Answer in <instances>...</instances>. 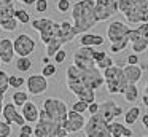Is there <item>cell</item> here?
<instances>
[{
  "label": "cell",
  "mask_w": 148,
  "mask_h": 137,
  "mask_svg": "<svg viewBox=\"0 0 148 137\" xmlns=\"http://www.w3.org/2000/svg\"><path fill=\"white\" fill-rule=\"evenodd\" d=\"M0 65H2V61H0Z\"/></svg>",
  "instance_id": "cell-56"
},
{
  "label": "cell",
  "mask_w": 148,
  "mask_h": 137,
  "mask_svg": "<svg viewBox=\"0 0 148 137\" xmlns=\"http://www.w3.org/2000/svg\"><path fill=\"white\" fill-rule=\"evenodd\" d=\"M123 96H124L126 102H129V104L137 102V99H138V88H137V85H127V88L124 89Z\"/></svg>",
  "instance_id": "cell-25"
},
{
  "label": "cell",
  "mask_w": 148,
  "mask_h": 137,
  "mask_svg": "<svg viewBox=\"0 0 148 137\" xmlns=\"http://www.w3.org/2000/svg\"><path fill=\"white\" fill-rule=\"evenodd\" d=\"M126 124L119 123V121L113 120L112 123H108V131L112 134V137H123V129H124Z\"/></svg>",
  "instance_id": "cell-28"
},
{
  "label": "cell",
  "mask_w": 148,
  "mask_h": 137,
  "mask_svg": "<svg viewBox=\"0 0 148 137\" xmlns=\"http://www.w3.org/2000/svg\"><path fill=\"white\" fill-rule=\"evenodd\" d=\"M72 19H73V29L78 35L92 29L97 24L94 0H78L72 6Z\"/></svg>",
  "instance_id": "cell-1"
},
{
  "label": "cell",
  "mask_w": 148,
  "mask_h": 137,
  "mask_svg": "<svg viewBox=\"0 0 148 137\" xmlns=\"http://www.w3.org/2000/svg\"><path fill=\"white\" fill-rule=\"evenodd\" d=\"M84 124H86V120H84L83 113H78V112H75V110H69L67 118L62 121V127L67 131V134L83 131Z\"/></svg>",
  "instance_id": "cell-14"
},
{
  "label": "cell",
  "mask_w": 148,
  "mask_h": 137,
  "mask_svg": "<svg viewBox=\"0 0 148 137\" xmlns=\"http://www.w3.org/2000/svg\"><path fill=\"white\" fill-rule=\"evenodd\" d=\"M102 75L107 85V91L110 94H123L129 85L124 76V72H123V67L118 64H113L108 69L102 70Z\"/></svg>",
  "instance_id": "cell-4"
},
{
  "label": "cell",
  "mask_w": 148,
  "mask_h": 137,
  "mask_svg": "<svg viewBox=\"0 0 148 137\" xmlns=\"http://www.w3.org/2000/svg\"><path fill=\"white\" fill-rule=\"evenodd\" d=\"M77 35L78 34L75 32L73 24H72L70 21H62V22H59V30H58V35H56L54 41H58V43H61L62 46H64L65 43H70Z\"/></svg>",
  "instance_id": "cell-18"
},
{
  "label": "cell",
  "mask_w": 148,
  "mask_h": 137,
  "mask_svg": "<svg viewBox=\"0 0 148 137\" xmlns=\"http://www.w3.org/2000/svg\"><path fill=\"white\" fill-rule=\"evenodd\" d=\"M24 76H19V75H10V88L13 89H21L24 86Z\"/></svg>",
  "instance_id": "cell-31"
},
{
  "label": "cell",
  "mask_w": 148,
  "mask_h": 137,
  "mask_svg": "<svg viewBox=\"0 0 148 137\" xmlns=\"http://www.w3.org/2000/svg\"><path fill=\"white\" fill-rule=\"evenodd\" d=\"M113 64H115V61H113L112 57H110L108 54H107V56L103 57L102 61H99V62L96 64V67H97L99 70H105V69H108L110 65H113Z\"/></svg>",
  "instance_id": "cell-36"
},
{
  "label": "cell",
  "mask_w": 148,
  "mask_h": 137,
  "mask_svg": "<svg viewBox=\"0 0 148 137\" xmlns=\"http://www.w3.org/2000/svg\"><path fill=\"white\" fill-rule=\"evenodd\" d=\"M94 10H96L97 22L107 21L113 18L118 11V2L116 0H94Z\"/></svg>",
  "instance_id": "cell-9"
},
{
  "label": "cell",
  "mask_w": 148,
  "mask_h": 137,
  "mask_svg": "<svg viewBox=\"0 0 148 137\" xmlns=\"http://www.w3.org/2000/svg\"><path fill=\"white\" fill-rule=\"evenodd\" d=\"M5 97V94H0V101H2V99H3Z\"/></svg>",
  "instance_id": "cell-53"
},
{
  "label": "cell",
  "mask_w": 148,
  "mask_h": 137,
  "mask_svg": "<svg viewBox=\"0 0 148 137\" xmlns=\"http://www.w3.org/2000/svg\"><path fill=\"white\" fill-rule=\"evenodd\" d=\"M88 113L89 115H96L97 112H99V104L97 102H91V104H88Z\"/></svg>",
  "instance_id": "cell-42"
},
{
  "label": "cell",
  "mask_w": 148,
  "mask_h": 137,
  "mask_svg": "<svg viewBox=\"0 0 148 137\" xmlns=\"http://www.w3.org/2000/svg\"><path fill=\"white\" fill-rule=\"evenodd\" d=\"M142 124H143L145 129H148V113H143V115H142Z\"/></svg>",
  "instance_id": "cell-46"
},
{
  "label": "cell",
  "mask_w": 148,
  "mask_h": 137,
  "mask_svg": "<svg viewBox=\"0 0 148 137\" xmlns=\"http://www.w3.org/2000/svg\"><path fill=\"white\" fill-rule=\"evenodd\" d=\"M53 59H54V64H62L65 59H67V51L61 48V50H59L54 56H53Z\"/></svg>",
  "instance_id": "cell-41"
},
{
  "label": "cell",
  "mask_w": 148,
  "mask_h": 137,
  "mask_svg": "<svg viewBox=\"0 0 148 137\" xmlns=\"http://www.w3.org/2000/svg\"><path fill=\"white\" fill-rule=\"evenodd\" d=\"M37 41L35 38H32L29 34H19L16 38L13 40V48H14V54L21 57L30 56L35 51Z\"/></svg>",
  "instance_id": "cell-10"
},
{
  "label": "cell",
  "mask_w": 148,
  "mask_h": 137,
  "mask_svg": "<svg viewBox=\"0 0 148 137\" xmlns=\"http://www.w3.org/2000/svg\"><path fill=\"white\" fill-rule=\"evenodd\" d=\"M13 134V127L11 124H8L7 121L0 120V137H10Z\"/></svg>",
  "instance_id": "cell-33"
},
{
  "label": "cell",
  "mask_w": 148,
  "mask_h": 137,
  "mask_svg": "<svg viewBox=\"0 0 148 137\" xmlns=\"http://www.w3.org/2000/svg\"><path fill=\"white\" fill-rule=\"evenodd\" d=\"M65 83H67L69 91L77 96L78 101L88 102V104L96 102V91H94V89L88 88V86L81 85V83H78V81H65Z\"/></svg>",
  "instance_id": "cell-13"
},
{
  "label": "cell",
  "mask_w": 148,
  "mask_h": 137,
  "mask_svg": "<svg viewBox=\"0 0 148 137\" xmlns=\"http://www.w3.org/2000/svg\"><path fill=\"white\" fill-rule=\"evenodd\" d=\"M65 81H78L81 85L88 86L91 89H99L102 85H105V80H103V75L97 67H91V69H78L73 64L67 67L65 70Z\"/></svg>",
  "instance_id": "cell-2"
},
{
  "label": "cell",
  "mask_w": 148,
  "mask_h": 137,
  "mask_svg": "<svg viewBox=\"0 0 148 137\" xmlns=\"http://www.w3.org/2000/svg\"><path fill=\"white\" fill-rule=\"evenodd\" d=\"M140 115H142L140 107H137V105H134V107H131L129 110H126L124 113H123L126 126H132V124H135V123H137V120L140 118Z\"/></svg>",
  "instance_id": "cell-24"
},
{
  "label": "cell",
  "mask_w": 148,
  "mask_h": 137,
  "mask_svg": "<svg viewBox=\"0 0 148 137\" xmlns=\"http://www.w3.org/2000/svg\"><path fill=\"white\" fill-rule=\"evenodd\" d=\"M118 2V11L121 14H126L134 5V0H116Z\"/></svg>",
  "instance_id": "cell-32"
},
{
  "label": "cell",
  "mask_w": 148,
  "mask_h": 137,
  "mask_svg": "<svg viewBox=\"0 0 148 137\" xmlns=\"http://www.w3.org/2000/svg\"><path fill=\"white\" fill-rule=\"evenodd\" d=\"M127 64H131V65H137L138 64V54L137 53H131L127 56Z\"/></svg>",
  "instance_id": "cell-43"
},
{
  "label": "cell",
  "mask_w": 148,
  "mask_h": 137,
  "mask_svg": "<svg viewBox=\"0 0 148 137\" xmlns=\"http://www.w3.org/2000/svg\"><path fill=\"white\" fill-rule=\"evenodd\" d=\"M14 18L19 24H29L30 22V13L24 8H16L14 10Z\"/></svg>",
  "instance_id": "cell-29"
},
{
  "label": "cell",
  "mask_w": 148,
  "mask_h": 137,
  "mask_svg": "<svg viewBox=\"0 0 148 137\" xmlns=\"http://www.w3.org/2000/svg\"><path fill=\"white\" fill-rule=\"evenodd\" d=\"M72 110L78 112V113H84L88 110V102H83V101H77L72 104Z\"/></svg>",
  "instance_id": "cell-40"
},
{
  "label": "cell",
  "mask_w": 148,
  "mask_h": 137,
  "mask_svg": "<svg viewBox=\"0 0 148 137\" xmlns=\"http://www.w3.org/2000/svg\"><path fill=\"white\" fill-rule=\"evenodd\" d=\"M134 30L138 37L145 38V40L148 41V22H143V24H140L138 27H134Z\"/></svg>",
  "instance_id": "cell-37"
},
{
  "label": "cell",
  "mask_w": 148,
  "mask_h": 137,
  "mask_svg": "<svg viewBox=\"0 0 148 137\" xmlns=\"http://www.w3.org/2000/svg\"><path fill=\"white\" fill-rule=\"evenodd\" d=\"M14 65H16V70H18V72L26 73V72H29V70L32 69V61L29 59V56H26V57L18 56V59L14 61Z\"/></svg>",
  "instance_id": "cell-26"
},
{
  "label": "cell",
  "mask_w": 148,
  "mask_h": 137,
  "mask_svg": "<svg viewBox=\"0 0 148 137\" xmlns=\"http://www.w3.org/2000/svg\"><path fill=\"white\" fill-rule=\"evenodd\" d=\"M18 2L24 3V5H27V6H34V5H35L37 0H18Z\"/></svg>",
  "instance_id": "cell-48"
},
{
  "label": "cell",
  "mask_w": 148,
  "mask_h": 137,
  "mask_svg": "<svg viewBox=\"0 0 148 137\" xmlns=\"http://www.w3.org/2000/svg\"><path fill=\"white\" fill-rule=\"evenodd\" d=\"M29 101V92L27 91H14L13 92V104L16 105V107H23L26 102Z\"/></svg>",
  "instance_id": "cell-27"
},
{
  "label": "cell",
  "mask_w": 148,
  "mask_h": 137,
  "mask_svg": "<svg viewBox=\"0 0 148 137\" xmlns=\"http://www.w3.org/2000/svg\"><path fill=\"white\" fill-rule=\"evenodd\" d=\"M42 75L45 78H51V76L56 75V64H45L43 65V70H42Z\"/></svg>",
  "instance_id": "cell-34"
},
{
  "label": "cell",
  "mask_w": 148,
  "mask_h": 137,
  "mask_svg": "<svg viewBox=\"0 0 148 137\" xmlns=\"http://www.w3.org/2000/svg\"><path fill=\"white\" fill-rule=\"evenodd\" d=\"M132 136H134L132 129H131V127H126L124 126V129H123V137H132Z\"/></svg>",
  "instance_id": "cell-45"
},
{
  "label": "cell",
  "mask_w": 148,
  "mask_h": 137,
  "mask_svg": "<svg viewBox=\"0 0 148 137\" xmlns=\"http://www.w3.org/2000/svg\"><path fill=\"white\" fill-rule=\"evenodd\" d=\"M140 69H142V70H148V65H147V64H142Z\"/></svg>",
  "instance_id": "cell-51"
},
{
  "label": "cell",
  "mask_w": 148,
  "mask_h": 137,
  "mask_svg": "<svg viewBox=\"0 0 148 137\" xmlns=\"http://www.w3.org/2000/svg\"><path fill=\"white\" fill-rule=\"evenodd\" d=\"M10 88V75L5 70H0V94H5Z\"/></svg>",
  "instance_id": "cell-30"
},
{
  "label": "cell",
  "mask_w": 148,
  "mask_h": 137,
  "mask_svg": "<svg viewBox=\"0 0 148 137\" xmlns=\"http://www.w3.org/2000/svg\"><path fill=\"white\" fill-rule=\"evenodd\" d=\"M10 5H13V0H0V8H5Z\"/></svg>",
  "instance_id": "cell-47"
},
{
  "label": "cell",
  "mask_w": 148,
  "mask_h": 137,
  "mask_svg": "<svg viewBox=\"0 0 148 137\" xmlns=\"http://www.w3.org/2000/svg\"><path fill=\"white\" fill-rule=\"evenodd\" d=\"M35 137H67V131L62 127L61 123L53 121L43 110H40L37 124L34 126Z\"/></svg>",
  "instance_id": "cell-3"
},
{
  "label": "cell",
  "mask_w": 148,
  "mask_h": 137,
  "mask_svg": "<svg viewBox=\"0 0 148 137\" xmlns=\"http://www.w3.org/2000/svg\"><path fill=\"white\" fill-rule=\"evenodd\" d=\"M97 113L100 115L105 123H112L115 118L121 116L124 113V110L121 108V105H118L115 101H103L102 104H99V112Z\"/></svg>",
  "instance_id": "cell-11"
},
{
  "label": "cell",
  "mask_w": 148,
  "mask_h": 137,
  "mask_svg": "<svg viewBox=\"0 0 148 137\" xmlns=\"http://www.w3.org/2000/svg\"><path fill=\"white\" fill-rule=\"evenodd\" d=\"M142 137H148V136H142Z\"/></svg>",
  "instance_id": "cell-55"
},
{
  "label": "cell",
  "mask_w": 148,
  "mask_h": 137,
  "mask_svg": "<svg viewBox=\"0 0 148 137\" xmlns=\"http://www.w3.org/2000/svg\"><path fill=\"white\" fill-rule=\"evenodd\" d=\"M14 59V48L11 38H0V61L2 64H11Z\"/></svg>",
  "instance_id": "cell-20"
},
{
  "label": "cell",
  "mask_w": 148,
  "mask_h": 137,
  "mask_svg": "<svg viewBox=\"0 0 148 137\" xmlns=\"http://www.w3.org/2000/svg\"><path fill=\"white\" fill-rule=\"evenodd\" d=\"M105 38L102 35L97 34H89V32H84L80 35V46H102Z\"/></svg>",
  "instance_id": "cell-23"
},
{
  "label": "cell",
  "mask_w": 148,
  "mask_h": 137,
  "mask_svg": "<svg viewBox=\"0 0 148 137\" xmlns=\"http://www.w3.org/2000/svg\"><path fill=\"white\" fill-rule=\"evenodd\" d=\"M26 86H27V92L29 94L42 96L48 89V78H45L42 73H32V75L27 76Z\"/></svg>",
  "instance_id": "cell-12"
},
{
  "label": "cell",
  "mask_w": 148,
  "mask_h": 137,
  "mask_svg": "<svg viewBox=\"0 0 148 137\" xmlns=\"http://www.w3.org/2000/svg\"><path fill=\"white\" fill-rule=\"evenodd\" d=\"M43 112L51 118L53 121L56 123H61L67 118V113H69V107L64 101L61 99H56V97H48L43 101Z\"/></svg>",
  "instance_id": "cell-6"
},
{
  "label": "cell",
  "mask_w": 148,
  "mask_h": 137,
  "mask_svg": "<svg viewBox=\"0 0 148 137\" xmlns=\"http://www.w3.org/2000/svg\"><path fill=\"white\" fill-rule=\"evenodd\" d=\"M2 116H3V121H7L8 124L23 126V124L26 123L24 116L21 115V112L18 110V107L13 104V102H7V104H3V108H2Z\"/></svg>",
  "instance_id": "cell-17"
},
{
  "label": "cell",
  "mask_w": 148,
  "mask_h": 137,
  "mask_svg": "<svg viewBox=\"0 0 148 137\" xmlns=\"http://www.w3.org/2000/svg\"><path fill=\"white\" fill-rule=\"evenodd\" d=\"M129 24L148 22V0H134V5L126 14H123Z\"/></svg>",
  "instance_id": "cell-7"
},
{
  "label": "cell",
  "mask_w": 148,
  "mask_h": 137,
  "mask_svg": "<svg viewBox=\"0 0 148 137\" xmlns=\"http://www.w3.org/2000/svg\"><path fill=\"white\" fill-rule=\"evenodd\" d=\"M94 53H96V50H94L92 46H80L73 53V65L78 67V69H81V70L96 67Z\"/></svg>",
  "instance_id": "cell-8"
},
{
  "label": "cell",
  "mask_w": 148,
  "mask_h": 137,
  "mask_svg": "<svg viewBox=\"0 0 148 137\" xmlns=\"http://www.w3.org/2000/svg\"><path fill=\"white\" fill-rule=\"evenodd\" d=\"M21 115L24 116L26 123H37V120H38V115H40V108L37 107V104L27 101L26 104L21 107Z\"/></svg>",
  "instance_id": "cell-21"
},
{
  "label": "cell",
  "mask_w": 148,
  "mask_h": 137,
  "mask_svg": "<svg viewBox=\"0 0 148 137\" xmlns=\"http://www.w3.org/2000/svg\"><path fill=\"white\" fill-rule=\"evenodd\" d=\"M143 94H148V81H147V85H145V91H143Z\"/></svg>",
  "instance_id": "cell-52"
},
{
  "label": "cell",
  "mask_w": 148,
  "mask_h": 137,
  "mask_svg": "<svg viewBox=\"0 0 148 137\" xmlns=\"http://www.w3.org/2000/svg\"><path fill=\"white\" fill-rule=\"evenodd\" d=\"M147 59H148V50H147Z\"/></svg>",
  "instance_id": "cell-54"
},
{
  "label": "cell",
  "mask_w": 148,
  "mask_h": 137,
  "mask_svg": "<svg viewBox=\"0 0 148 137\" xmlns=\"http://www.w3.org/2000/svg\"><path fill=\"white\" fill-rule=\"evenodd\" d=\"M105 56H107L105 51H96V53H94V61H96V64L99 62V61H102Z\"/></svg>",
  "instance_id": "cell-44"
},
{
  "label": "cell",
  "mask_w": 148,
  "mask_h": 137,
  "mask_svg": "<svg viewBox=\"0 0 148 137\" xmlns=\"http://www.w3.org/2000/svg\"><path fill=\"white\" fill-rule=\"evenodd\" d=\"M107 124H108V123H105V121L100 118L99 113L91 115V116L88 118L84 127H83V132H84V136H86V137H96V134L99 132V131H102L103 127H107Z\"/></svg>",
  "instance_id": "cell-19"
},
{
  "label": "cell",
  "mask_w": 148,
  "mask_h": 137,
  "mask_svg": "<svg viewBox=\"0 0 148 137\" xmlns=\"http://www.w3.org/2000/svg\"><path fill=\"white\" fill-rule=\"evenodd\" d=\"M129 25L123 21H113L110 22V25L107 27V38L110 40V43L115 41H121L127 38V32H129ZM129 40V38H127Z\"/></svg>",
  "instance_id": "cell-15"
},
{
  "label": "cell",
  "mask_w": 148,
  "mask_h": 137,
  "mask_svg": "<svg viewBox=\"0 0 148 137\" xmlns=\"http://www.w3.org/2000/svg\"><path fill=\"white\" fill-rule=\"evenodd\" d=\"M56 8H58L59 13H67L69 10H72V3H70V0H58Z\"/></svg>",
  "instance_id": "cell-38"
},
{
  "label": "cell",
  "mask_w": 148,
  "mask_h": 137,
  "mask_svg": "<svg viewBox=\"0 0 148 137\" xmlns=\"http://www.w3.org/2000/svg\"><path fill=\"white\" fill-rule=\"evenodd\" d=\"M123 72H124V76L129 85H137L142 80L143 70L140 69V65H131V64H127V65L123 67Z\"/></svg>",
  "instance_id": "cell-22"
},
{
  "label": "cell",
  "mask_w": 148,
  "mask_h": 137,
  "mask_svg": "<svg viewBox=\"0 0 148 137\" xmlns=\"http://www.w3.org/2000/svg\"><path fill=\"white\" fill-rule=\"evenodd\" d=\"M14 5L5 6V8H0V29L5 32H14L18 29L19 22L14 18Z\"/></svg>",
  "instance_id": "cell-16"
},
{
  "label": "cell",
  "mask_w": 148,
  "mask_h": 137,
  "mask_svg": "<svg viewBox=\"0 0 148 137\" xmlns=\"http://www.w3.org/2000/svg\"><path fill=\"white\" fill-rule=\"evenodd\" d=\"M34 6H35L37 13H46L49 8V3H48V0H37Z\"/></svg>",
  "instance_id": "cell-39"
},
{
  "label": "cell",
  "mask_w": 148,
  "mask_h": 137,
  "mask_svg": "<svg viewBox=\"0 0 148 137\" xmlns=\"http://www.w3.org/2000/svg\"><path fill=\"white\" fill-rule=\"evenodd\" d=\"M30 24H32L34 30H37L40 34V40L45 45L49 43L51 40H54L59 30V22H56L54 19H49V18L34 19V21H30Z\"/></svg>",
  "instance_id": "cell-5"
},
{
  "label": "cell",
  "mask_w": 148,
  "mask_h": 137,
  "mask_svg": "<svg viewBox=\"0 0 148 137\" xmlns=\"http://www.w3.org/2000/svg\"><path fill=\"white\" fill-rule=\"evenodd\" d=\"M34 136V126H30V123H24L23 126H19V137H32Z\"/></svg>",
  "instance_id": "cell-35"
},
{
  "label": "cell",
  "mask_w": 148,
  "mask_h": 137,
  "mask_svg": "<svg viewBox=\"0 0 148 137\" xmlns=\"http://www.w3.org/2000/svg\"><path fill=\"white\" fill-rule=\"evenodd\" d=\"M42 61H43V64H48V62H49V57H48V56H45Z\"/></svg>",
  "instance_id": "cell-50"
},
{
  "label": "cell",
  "mask_w": 148,
  "mask_h": 137,
  "mask_svg": "<svg viewBox=\"0 0 148 137\" xmlns=\"http://www.w3.org/2000/svg\"><path fill=\"white\" fill-rule=\"evenodd\" d=\"M142 102H143L145 107H148V94H143V96H142Z\"/></svg>",
  "instance_id": "cell-49"
}]
</instances>
